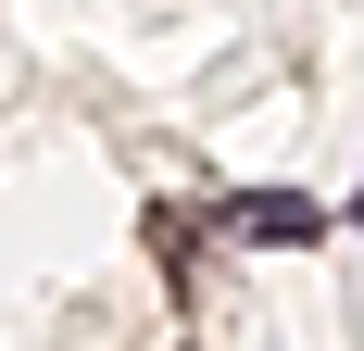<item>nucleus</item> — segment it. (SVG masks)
<instances>
[{
    "label": "nucleus",
    "instance_id": "obj_1",
    "mask_svg": "<svg viewBox=\"0 0 364 351\" xmlns=\"http://www.w3.org/2000/svg\"><path fill=\"white\" fill-rule=\"evenodd\" d=\"M327 226H339V213L301 201V188H239V201H226V239H252V251H314Z\"/></svg>",
    "mask_w": 364,
    "mask_h": 351
}]
</instances>
